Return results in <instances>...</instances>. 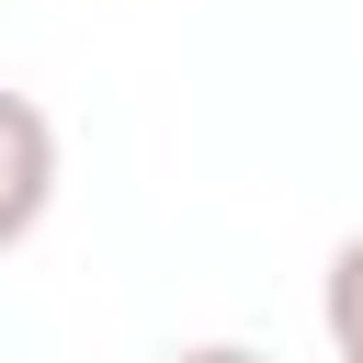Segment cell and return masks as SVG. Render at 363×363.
Segmentation results:
<instances>
[{"label":"cell","mask_w":363,"mask_h":363,"mask_svg":"<svg viewBox=\"0 0 363 363\" xmlns=\"http://www.w3.org/2000/svg\"><path fill=\"white\" fill-rule=\"evenodd\" d=\"M57 204V113L0 79V250H23Z\"/></svg>","instance_id":"6da1fadb"},{"label":"cell","mask_w":363,"mask_h":363,"mask_svg":"<svg viewBox=\"0 0 363 363\" xmlns=\"http://www.w3.org/2000/svg\"><path fill=\"white\" fill-rule=\"evenodd\" d=\"M318 329H329V352L340 363H363V227L329 250V272H318Z\"/></svg>","instance_id":"7a4b0ae2"}]
</instances>
